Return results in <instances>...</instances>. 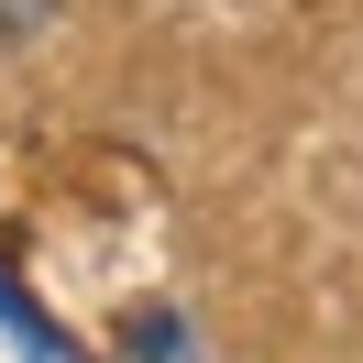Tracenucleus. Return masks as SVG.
Listing matches in <instances>:
<instances>
[{
	"label": "nucleus",
	"mask_w": 363,
	"mask_h": 363,
	"mask_svg": "<svg viewBox=\"0 0 363 363\" xmlns=\"http://www.w3.org/2000/svg\"><path fill=\"white\" fill-rule=\"evenodd\" d=\"M0 319H11V330H23V341H33V352H45V363H77V341H67V330H55V319H45V308H33V297H23V286H11V275H0Z\"/></svg>",
	"instance_id": "1"
},
{
	"label": "nucleus",
	"mask_w": 363,
	"mask_h": 363,
	"mask_svg": "<svg viewBox=\"0 0 363 363\" xmlns=\"http://www.w3.org/2000/svg\"><path fill=\"white\" fill-rule=\"evenodd\" d=\"M45 11H55V0H0V33H33Z\"/></svg>",
	"instance_id": "3"
},
{
	"label": "nucleus",
	"mask_w": 363,
	"mask_h": 363,
	"mask_svg": "<svg viewBox=\"0 0 363 363\" xmlns=\"http://www.w3.org/2000/svg\"><path fill=\"white\" fill-rule=\"evenodd\" d=\"M121 341H143V352H155V363H187V330H177V319H165V308H155V319H133V330H121Z\"/></svg>",
	"instance_id": "2"
}]
</instances>
